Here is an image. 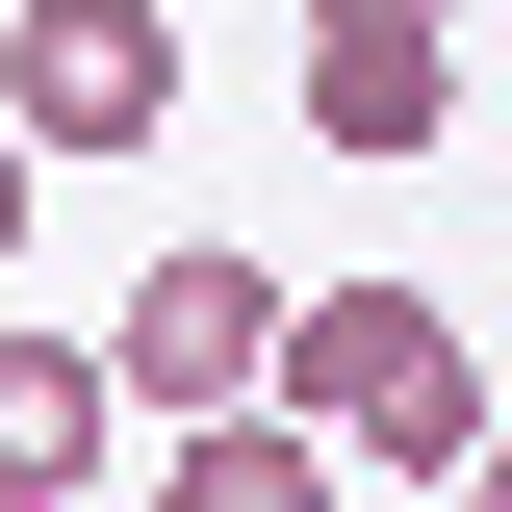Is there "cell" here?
<instances>
[{"instance_id":"6da1fadb","label":"cell","mask_w":512,"mask_h":512,"mask_svg":"<svg viewBox=\"0 0 512 512\" xmlns=\"http://www.w3.org/2000/svg\"><path fill=\"white\" fill-rule=\"evenodd\" d=\"M282 410H308L333 461H487L512 436L436 282H308V308H282Z\"/></svg>"},{"instance_id":"7a4b0ae2","label":"cell","mask_w":512,"mask_h":512,"mask_svg":"<svg viewBox=\"0 0 512 512\" xmlns=\"http://www.w3.org/2000/svg\"><path fill=\"white\" fill-rule=\"evenodd\" d=\"M282 308H308V282H256L231 231H180L154 282H128V333H103V359H128V410L180 436V410H256V384H282Z\"/></svg>"},{"instance_id":"3957f363","label":"cell","mask_w":512,"mask_h":512,"mask_svg":"<svg viewBox=\"0 0 512 512\" xmlns=\"http://www.w3.org/2000/svg\"><path fill=\"white\" fill-rule=\"evenodd\" d=\"M0 103L52 128V154H154L180 128V26L154 0H0Z\"/></svg>"},{"instance_id":"277c9868","label":"cell","mask_w":512,"mask_h":512,"mask_svg":"<svg viewBox=\"0 0 512 512\" xmlns=\"http://www.w3.org/2000/svg\"><path fill=\"white\" fill-rule=\"evenodd\" d=\"M128 461V359L103 333H0V512H77Z\"/></svg>"},{"instance_id":"5b68a950","label":"cell","mask_w":512,"mask_h":512,"mask_svg":"<svg viewBox=\"0 0 512 512\" xmlns=\"http://www.w3.org/2000/svg\"><path fill=\"white\" fill-rule=\"evenodd\" d=\"M436 128H461V26H359V0H333L308 26V154L384 180V154H436Z\"/></svg>"},{"instance_id":"8992f818","label":"cell","mask_w":512,"mask_h":512,"mask_svg":"<svg viewBox=\"0 0 512 512\" xmlns=\"http://www.w3.org/2000/svg\"><path fill=\"white\" fill-rule=\"evenodd\" d=\"M359 487V461L308 436V410H282V384H256V410H180V436H154V512H333Z\"/></svg>"},{"instance_id":"52a82bcc","label":"cell","mask_w":512,"mask_h":512,"mask_svg":"<svg viewBox=\"0 0 512 512\" xmlns=\"http://www.w3.org/2000/svg\"><path fill=\"white\" fill-rule=\"evenodd\" d=\"M26 180H52V128H26V103H0V256H26Z\"/></svg>"},{"instance_id":"ba28073f","label":"cell","mask_w":512,"mask_h":512,"mask_svg":"<svg viewBox=\"0 0 512 512\" xmlns=\"http://www.w3.org/2000/svg\"><path fill=\"white\" fill-rule=\"evenodd\" d=\"M461 512H512V436H487V461H461Z\"/></svg>"},{"instance_id":"9c48e42d","label":"cell","mask_w":512,"mask_h":512,"mask_svg":"<svg viewBox=\"0 0 512 512\" xmlns=\"http://www.w3.org/2000/svg\"><path fill=\"white\" fill-rule=\"evenodd\" d=\"M359 26H461V0H359Z\"/></svg>"}]
</instances>
